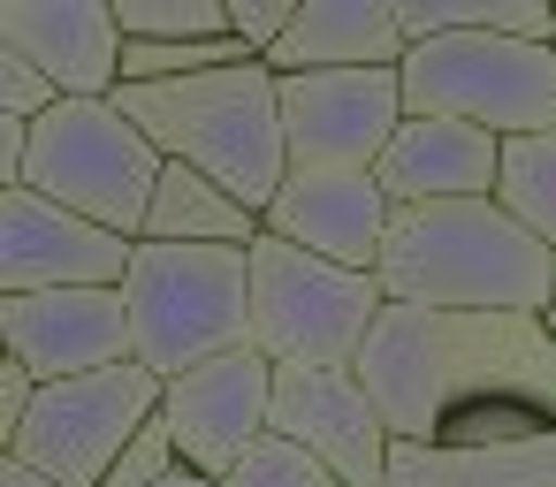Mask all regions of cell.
Here are the masks:
<instances>
[{
    "mask_svg": "<svg viewBox=\"0 0 556 487\" xmlns=\"http://www.w3.org/2000/svg\"><path fill=\"white\" fill-rule=\"evenodd\" d=\"M351 373L412 449H503L556 434V328L533 312L389 305Z\"/></svg>",
    "mask_w": 556,
    "mask_h": 487,
    "instance_id": "1",
    "label": "cell"
},
{
    "mask_svg": "<svg viewBox=\"0 0 556 487\" xmlns=\"http://www.w3.org/2000/svg\"><path fill=\"white\" fill-rule=\"evenodd\" d=\"M374 274H381L389 305H427V312H533V320L556 312V252L503 198L396 206Z\"/></svg>",
    "mask_w": 556,
    "mask_h": 487,
    "instance_id": "2",
    "label": "cell"
},
{
    "mask_svg": "<svg viewBox=\"0 0 556 487\" xmlns=\"http://www.w3.org/2000/svg\"><path fill=\"white\" fill-rule=\"evenodd\" d=\"M115 107L161 145V161H184L214 176L229 198H244L260 221L275 191L290 183V130H282V77L267 62H237L184 85H123Z\"/></svg>",
    "mask_w": 556,
    "mask_h": 487,
    "instance_id": "3",
    "label": "cell"
},
{
    "mask_svg": "<svg viewBox=\"0 0 556 487\" xmlns=\"http://www.w3.org/2000/svg\"><path fill=\"white\" fill-rule=\"evenodd\" d=\"M130 343L138 366L184 381L214 358L252 350V244H146L130 259Z\"/></svg>",
    "mask_w": 556,
    "mask_h": 487,
    "instance_id": "4",
    "label": "cell"
},
{
    "mask_svg": "<svg viewBox=\"0 0 556 487\" xmlns=\"http://www.w3.org/2000/svg\"><path fill=\"white\" fill-rule=\"evenodd\" d=\"M389 312L381 274L313 259L282 236L252 244V350L267 366H313V373H343L366 358L374 320Z\"/></svg>",
    "mask_w": 556,
    "mask_h": 487,
    "instance_id": "5",
    "label": "cell"
},
{
    "mask_svg": "<svg viewBox=\"0 0 556 487\" xmlns=\"http://www.w3.org/2000/svg\"><path fill=\"white\" fill-rule=\"evenodd\" d=\"M396 77H404V115H450L503 145L556 130V47L450 31V39H419Z\"/></svg>",
    "mask_w": 556,
    "mask_h": 487,
    "instance_id": "6",
    "label": "cell"
},
{
    "mask_svg": "<svg viewBox=\"0 0 556 487\" xmlns=\"http://www.w3.org/2000/svg\"><path fill=\"white\" fill-rule=\"evenodd\" d=\"M161 145L115 107V100H62L47 123H31V176L24 191L115 229L146 236L153 191H161Z\"/></svg>",
    "mask_w": 556,
    "mask_h": 487,
    "instance_id": "7",
    "label": "cell"
},
{
    "mask_svg": "<svg viewBox=\"0 0 556 487\" xmlns=\"http://www.w3.org/2000/svg\"><path fill=\"white\" fill-rule=\"evenodd\" d=\"M168 403V381L153 366H108V373H85V381H54L39 388L31 419L16 426V441L0 449V457H16L62 487H108L123 449L161 419Z\"/></svg>",
    "mask_w": 556,
    "mask_h": 487,
    "instance_id": "8",
    "label": "cell"
},
{
    "mask_svg": "<svg viewBox=\"0 0 556 487\" xmlns=\"http://www.w3.org/2000/svg\"><path fill=\"white\" fill-rule=\"evenodd\" d=\"M138 236H115L39 191H0V297L39 290H123Z\"/></svg>",
    "mask_w": 556,
    "mask_h": 487,
    "instance_id": "9",
    "label": "cell"
},
{
    "mask_svg": "<svg viewBox=\"0 0 556 487\" xmlns=\"http://www.w3.org/2000/svg\"><path fill=\"white\" fill-rule=\"evenodd\" d=\"M404 123H412V115H404V77H396V69L282 77L290 168H358V176H374Z\"/></svg>",
    "mask_w": 556,
    "mask_h": 487,
    "instance_id": "10",
    "label": "cell"
},
{
    "mask_svg": "<svg viewBox=\"0 0 556 487\" xmlns=\"http://www.w3.org/2000/svg\"><path fill=\"white\" fill-rule=\"evenodd\" d=\"M0 350H9L39 388L85 381L108 366H130V297L123 290H39V297H0Z\"/></svg>",
    "mask_w": 556,
    "mask_h": 487,
    "instance_id": "11",
    "label": "cell"
},
{
    "mask_svg": "<svg viewBox=\"0 0 556 487\" xmlns=\"http://www.w3.org/2000/svg\"><path fill=\"white\" fill-rule=\"evenodd\" d=\"M168 434H176V457L206 479H229L267 434H275V366L260 350H237V358H214L184 381H168V403H161Z\"/></svg>",
    "mask_w": 556,
    "mask_h": 487,
    "instance_id": "12",
    "label": "cell"
},
{
    "mask_svg": "<svg viewBox=\"0 0 556 487\" xmlns=\"http://www.w3.org/2000/svg\"><path fill=\"white\" fill-rule=\"evenodd\" d=\"M275 434L305 441L343 487H389V457L396 434L374 411L366 381L343 373H313V366H275Z\"/></svg>",
    "mask_w": 556,
    "mask_h": 487,
    "instance_id": "13",
    "label": "cell"
},
{
    "mask_svg": "<svg viewBox=\"0 0 556 487\" xmlns=\"http://www.w3.org/2000/svg\"><path fill=\"white\" fill-rule=\"evenodd\" d=\"M0 47L54 77L62 100L123 92V24L115 0H0Z\"/></svg>",
    "mask_w": 556,
    "mask_h": 487,
    "instance_id": "14",
    "label": "cell"
},
{
    "mask_svg": "<svg viewBox=\"0 0 556 487\" xmlns=\"http://www.w3.org/2000/svg\"><path fill=\"white\" fill-rule=\"evenodd\" d=\"M389 191L358 168H290V183L275 191L267 206V236L313 252V259H336V267H358L374 274L381 267V244H389Z\"/></svg>",
    "mask_w": 556,
    "mask_h": 487,
    "instance_id": "15",
    "label": "cell"
},
{
    "mask_svg": "<svg viewBox=\"0 0 556 487\" xmlns=\"http://www.w3.org/2000/svg\"><path fill=\"white\" fill-rule=\"evenodd\" d=\"M374 183L389 191V206H457V198H495L503 183V138L450 123V115H412L396 130V145L381 153Z\"/></svg>",
    "mask_w": 556,
    "mask_h": 487,
    "instance_id": "16",
    "label": "cell"
},
{
    "mask_svg": "<svg viewBox=\"0 0 556 487\" xmlns=\"http://www.w3.org/2000/svg\"><path fill=\"white\" fill-rule=\"evenodd\" d=\"M412 39L396 0H298L290 39L267 54L275 77H336V69H404Z\"/></svg>",
    "mask_w": 556,
    "mask_h": 487,
    "instance_id": "17",
    "label": "cell"
},
{
    "mask_svg": "<svg viewBox=\"0 0 556 487\" xmlns=\"http://www.w3.org/2000/svg\"><path fill=\"white\" fill-rule=\"evenodd\" d=\"M389 487H556V434H526L503 449H412V441H396Z\"/></svg>",
    "mask_w": 556,
    "mask_h": 487,
    "instance_id": "18",
    "label": "cell"
},
{
    "mask_svg": "<svg viewBox=\"0 0 556 487\" xmlns=\"http://www.w3.org/2000/svg\"><path fill=\"white\" fill-rule=\"evenodd\" d=\"M260 236H267V221L244 198H229L214 176H199L184 161L161 168V191H153V214H146V244H260Z\"/></svg>",
    "mask_w": 556,
    "mask_h": 487,
    "instance_id": "19",
    "label": "cell"
},
{
    "mask_svg": "<svg viewBox=\"0 0 556 487\" xmlns=\"http://www.w3.org/2000/svg\"><path fill=\"white\" fill-rule=\"evenodd\" d=\"M123 47H206L229 39V0H115Z\"/></svg>",
    "mask_w": 556,
    "mask_h": 487,
    "instance_id": "20",
    "label": "cell"
},
{
    "mask_svg": "<svg viewBox=\"0 0 556 487\" xmlns=\"http://www.w3.org/2000/svg\"><path fill=\"white\" fill-rule=\"evenodd\" d=\"M495 198L556 252V130L503 145V183H495Z\"/></svg>",
    "mask_w": 556,
    "mask_h": 487,
    "instance_id": "21",
    "label": "cell"
},
{
    "mask_svg": "<svg viewBox=\"0 0 556 487\" xmlns=\"http://www.w3.org/2000/svg\"><path fill=\"white\" fill-rule=\"evenodd\" d=\"M222 487H343V479H336V472H328V464H320L305 441L267 434V441H260V449H252V457H244V464H237Z\"/></svg>",
    "mask_w": 556,
    "mask_h": 487,
    "instance_id": "22",
    "label": "cell"
},
{
    "mask_svg": "<svg viewBox=\"0 0 556 487\" xmlns=\"http://www.w3.org/2000/svg\"><path fill=\"white\" fill-rule=\"evenodd\" d=\"M54 107H62L54 77H47V69H31L24 54L0 47V115H16V123H47Z\"/></svg>",
    "mask_w": 556,
    "mask_h": 487,
    "instance_id": "23",
    "label": "cell"
},
{
    "mask_svg": "<svg viewBox=\"0 0 556 487\" xmlns=\"http://www.w3.org/2000/svg\"><path fill=\"white\" fill-rule=\"evenodd\" d=\"M168 472H184V457H176V434H168V419H153L130 449H123V464H115V479L108 487H161Z\"/></svg>",
    "mask_w": 556,
    "mask_h": 487,
    "instance_id": "24",
    "label": "cell"
},
{
    "mask_svg": "<svg viewBox=\"0 0 556 487\" xmlns=\"http://www.w3.org/2000/svg\"><path fill=\"white\" fill-rule=\"evenodd\" d=\"M31 403H39V381H31L16 358H0V449L16 441V426L31 419Z\"/></svg>",
    "mask_w": 556,
    "mask_h": 487,
    "instance_id": "25",
    "label": "cell"
},
{
    "mask_svg": "<svg viewBox=\"0 0 556 487\" xmlns=\"http://www.w3.org/2000/svg\"><path fill=\"white\" fill-rule=\"evenodd\" d=\"M0 487H62V479L31 472V464H16V457H0Z\"/></svg>",
    "mask_w": 556,
    "mask_h": 487,
    "instance_id": "26",
    "label": "cell"
},
{
    "mask_svg": "<svg viewBox=\"0 0 556 487\" xmlns=\"http://www.w3.org/2000/svg\"><path fill=\"white\" fill-rule=\"evenodd\" d=\"M161 487H222V479H206V472H191V464H184V472H168Z\"/></svg>",
    "mask_w": 556,
    "mask_h": 487,
    "instance_id": "27",
    "label": "cell"
},
{
    "mask_svg": "<svg viewBox=\"0 0 556 487\" xmlns=\"http://www.w3.org/2000/svg\"><path fill=\"white\" fill-rule=\"evenodd\" d=\"M548 328H556V312H548Z\"/></svg>",
    "mask_w": 556,
    "mask_h": 487,
    "instance_id": "28",
    "label": "cell"
}]
</instances>
